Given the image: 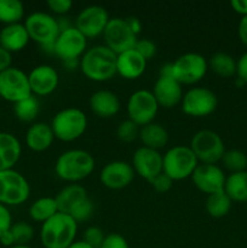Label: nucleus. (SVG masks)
Returning <instances> with one entry per match:
<instances>
[{
  "label": "nucleus",
  "instance_id": "de8ad7c7",
  "mask_svg": "<svg viewBox=\"0 0 247 248\" xmlns=\"http://www.w3.org/2000/svg\"><path fill=\"white\" fill-rule=\"evenodd\" d=\"M230 6L236 14L241 15L242 17L247 16V0H232Z\"/></svg>",
  "mask_w": 247,
  "mask_h": 248
},
{
  "label": "nucleus",
  "instance_id": "c85d7f7f",
  "mask_svg": "<svg viewBox=\"0 0 247 248\" xmlns=\"http://www.w3.org/2000/svg\"><path fill=\"white\" fill-rule=\"evenodd\" d=\"M56 213H58V206L56 199L51 196L38 199L29 207V216L31 219L41 224L52 218Z\"/></svg>",
  "mask_w": 247,
  "mask_h": 248
},
{
  "label": "nucleus",
  "instance_id": "4468645a",
  "mask_svg": "<svg viewBox=\"0 0 247 248\" xmlns=\"http://www.w3.org/2000/svg\"><path fill=\"white\" fill-rule=\"evenodd\" d=\"M102 35L106 43L104 45L116 55L135 48L136 43H137V35H135L131 31L126 19L120 18V17H114L109 19Z\"/></svg>",
  "mask_w": 247,
  "mask_h": 248
},
{
  "label": "nucleus",
  "instance_id": "8fccbe9b",
  "mask_svg": "<svg viewBox=\"0 0 247 248\" xmlns=\"http://www.w3.org/2000/svg\"><path fill=\"white\" fill-rule=\"evenodd\" d=\"M0 244L5 247H12L15 246V241H14V237H12L11 232H6L2 236H0Z\"/></svg>",
  "mask_w": 247,
  "mask_h": 248
},
{
  "label": "nucleus",
  "instance_id": "0eeeda50",
  "mask_svg": "<svg viewBox=\"0 0 247 248\" xmlns=\"http://www.w3.org/2000/svg\"><path fill=\"white\" fill-rule=\"evenodd\" d=\"M190 149L199 162L216 165L222 160L225 153L224 142L217 132L212 130H200L191 137Z\"/></svg>",
  "mask_w": 247,
  "mask_h": 248
},
{
  "label": "nucleus",
  "instance_id": "4c0bfd02",
  "mask_svg": "<svg viewBox=\"0 0 247 248\" xmlns=\"http://www.w3.org/2000/svg\"><path fill=\"white\" fill-rule=\"evenodd\" d=\"M135 50L142 56L144 60L149 61L156 55V45L149 39H137V43L135 45Z\"/></svg>",
  "mask_w": 247,
  "mask_h": 248
},
{
  "label": "nucleus",
  "instance_id": "6e6552de",
  "mask_svg": "<svg viewBox=\"0 0 247 248\" xmlns=\"http://www.w3.org/2000/svg\"><path fill=\"white\" fill-rule=\"evenodd\" d=\"M31 195V186L23 174L16 170L0 171V203L18 206L26 202Z\"/></svg>",
  "mask_w": 247,
  "mask_h": 248
},
{
  "label": "nucleus",
  "instance_id": "a19ab883",
  "mask_svg": "<svg viewBox=\"0 0 247 248\" xmlns=\"http://www.w3.org/2000/svg\"><path fill=\"white\" fill-rule=\"evenodd\" d=\"M149 183L152 184V186L155 189V191H157V193L160 194H164V193H167V191L172 188L173 181L162 172V173H160L159 176L155 177L153 181H150Z\"/></svg>",
  "mask_w": 247,
  "mask_h": 248
},
{
  "label": "nucleus",
  "instance_id": "2f4dec72",
  "mask_svg": "<svg viewBox=\"0 0 247 248\" xmlns=\"http://www.w3.org/2000/svg\"><path fill=\"white\" fill-rule=\"evenodd\" d=\"M24 17V6L19 0H0V23L5 26L21 23Z\"/></svg>",
  "mask_w": 247,
  "mask_h": 248
},
{
  "label": "nucleus",
  "instance_id": "f3484780",
  "mask_svg": "<svg viewBox=\"0 0 247 248\" xmlns=\"http://www.w3.org/2000/svg\"><path fill=\"white\" fill-rule=\"evenodd\" d=\"M132 165L121 160L110 161L101 170L99 181L102 186L110 190H120L132 183L135 178Z\"/></svg>",
  "mask_w": 247,
  "mask_h": 248
},
{
  "label": "nucleus",
  "instance_id": "20e7f679",
  "mask_svg": "<svg viewBox=\"0 0 247 248\" xmlns=\"http://www.w3.org/2000/svg\"><path fill=\"white\" fill-rule=\"evenodd\" d=\"M198 165L195 154L186 145H174L162 156V172L173 182L191 177Z\"/></svg>",
  "mask_w": 247,
  "mask_h": 248
},
{
  "label": "nucleus",
  "instance_id": "f8f14e48",
  "mask_svg": "<svg viewBox=\"0 0 247 248\" xmlns=\"http://www.w3.org/2000/svg\"><path fill=\"white\" fill-rule=\"evenodd\" d=\"M31 94L28 75L18 68L11 67L0 73V97L11 103L26 99Z\"/></svg>",
  "mask_w": 247,
  "mask_h": 248
},
{
  "label": "nucleus",
  "instance_id": "c9c22d12",
  "mask_svg": "<svg viewBox=\"0 0 247 248\" xmlns=\"http://www.w3.org/2000/svg\"><path fill=\"white\" fill-rule=\"evenodd\" d=\"M139 126L131 120H125L119 124L116 128V136L124 143H131L139 137Z\"/></svg>",
  "mask_w": 247,
  "mask_h": 248
},
{
  "label": "nucleus",
  "instance_id": "ea45409f",
  "mask_svg": "<svg viewBox=\"0 0 247 248\" xmlns=\"http://www.w3.org/2000/svg\"><path fill=\"white\" fill-rule=\"evenodd\" d=\"M99 248H130L128 242L123 235L120 234H109L106 235L104 241L102 242Z\"/></svg>",
  "mask_w": 247,
  "mask_h": 248
},
{
  "label": "nucleus",
  "instance_id": "72a5a7b5",
  "mask_svg": "<svg viewBox=\"0 0 247 248\" xmlns=\"http://www.w3.org/2000/svg\"><path fill=\"white\" fill-rule=\"evenodd\" d=\"M220 161L223 162L225 169L232 172V173L246 171L247 169V155L241 150H225Z\"/></svg>",
  "mask_w": 247,
  "mask_h": 248
},
{
  "label": "nucleus",
  "instance_id": "603ef678",
  "mask_svg": "<svg viewBox=\"0 0 247 248\" xmlns=\"http://www.w3.org/2000/svg\"><path fill=\"white\" fill-rule=\"evenodd\" d=\"M10 248H31V247H29L28 245H16V246H12Z\"/></svg>",
  "mask_w": 247,
  "mask_h": 248
},
{
  "label": "nucleus",
  "instance_id": "393cba45",
  "mask_svg": "<svg viewBox=\"0 0 247 248\" xmlns=\"http://www.w3.org/2000/svg\"><path fill=\"white\" fill-rule=\"evenodd\" d=\"M53 140L55 135L48 124L35 123L27 130L26 144L33 152H45L52 145Z\"/></svg>",
  "mask_w": 247,
  "mask_h": 248
},
{
  "label": "nucleus",
  "instance_id": "423d86ee",
  "mask_svg": "<svg viewBox=\"0 0 247 248\" xmlns=\"http://www.w3.org/2000/svg\"><path fill=\"white\" fill-rule=\"evenodd\" d=\"M29 39L35 41L43 48H50L53 52V44L60 34L58 21L46 12H33L24 21Z\"/></svg>",
  "mask_w": 247,
  "mask_h": 248
},
{
  "label": "nucleus",
  "instance_id": "09e8293b",
  "mask_svg": "<svg viewBox=\"0 0 247 248\" xmlns=\"http://www.w3.org/2000/svg\"><path fill=\"white\" fill-rule=\"evenodd\" d=\"M125 19L126 22H127L131 31H133V34H135V35H138V34L140 33V31H142V22H140V19L135 16H130Z\"/></svg>",
  "mask_w": 247,
  "mask_h": 248
},
{
  "label": "nucleus",
  "instance_id": "9d476101",
  "mask_svg": "<svg viewBox=\"0 0 247 248\" xmlns=\"http://www.w3.org/2000/svg\"><path fill=\"white\" fill-rule=\"evenodd\" d=\"M128 120L138 126H145L154 123V119L159 110V104L154 94L149 90H137L130 96L127 101Z\"/></svg>",
  "mask_w": 247,
  "mask_h": 248
},
{
  "label": "nucleus",
  "instance_id": "c03bdc74",
  "mask_svg": "<svg viewBox=\"0 0 247 248\" xmlns=\"http://www.w3.org/2000/svg\"><path fill=\"white\" fill-rule=\"evenodd\" d=\"M237 62V68H236V75L240 80L247 84V52H245Z\"/></svg>",
  "mask_w": 247,
  "mask_h": 248
},
{
  "label": "nucleus",
  "instance_id": "f03ea898",
  "mask_svg": "<svg viewBox=\"0 0 247 248\" xmlns=\"http://www.w3.org/2000/svg\"><path fill=\"white\" fill-rule=\"evenodd\" d=\"M93 156L82 149H70L62 153L55 164L56 176L62 181L75 184L90 176L94 170Z\"/></svg>",
  "mask_w": 247,
  "mask_h": 248
},
{
  "label": "nucleus",
  "instance_id": "39448f33",
  "mask_svg": "<svg viewBox=\"0 0 247 248\" xmlns=\"http://www.w3.org/2000/svg\"><path fill=\"white\" fill-rule=\"evenodd\" d=\"M51 128L55 138L62 142H73L81 137L87 128V116L79 108H65L52 119Z\"/></svg>",
  "mask_w": 247,
  "mask_h": 248
},
{
  "label": "nucleus",
  "instance_id": "6ab92c4d",
  "mask_svg": "<svg viewBox=\"0 0 247 248\" xmlns=\"http://www.w3.org/2000/svg\"><path fill=\"white\" fill-rule=\"evenodd\" d=\"M31 94L48 96L58 87L60 75L56 68L48 64H40L34 67L28 74Z\"/></svg>",
  "mask_w": 247,
  "mask_h": 248
},
{
  "label": "nucleus",
  "instance_id": "473e14b6",
  "mask_svg": "<svg viewBox=\"0 0 247 248\" xmlns=\"http://www.w3.org/2000/svg\"><path fill=\"white\" fill-rule=\"evenodd\" d=\"M40 111V104L34 96L17 102L14 104V113L16 118L22 123H31L35 120Z\"/></svg>",
  "mask_w": 247,
  "mask_h": 248
},
{
  "label": "nucleus",
  "instance_id": "a18cd8bd",
  "mask_svg": "<svg viewBox=\"0 0 247 248\" xmlns=\"http://www.w3.org/2000/svg\"><path fill=\"white\" fill-rule=\"evenodd\" d=\"M12 64V55L11 52H9L7 50L2 48L0 46V73L4 72V70L11 68Z\"/></svg>",
  "mask_w": 247,
  "mask_h": 248
},
{
  "label": "nucleus",
  "instance_id": "58836bf2",
  "mask_svg": "<svg viewBox=\"0 0 247 248\" xmlns=\"http://www.w3.org/2000/svg\"><path fill=\"white\" fill-rule=\"evenodd\" d=\"M93 210H94L93 202L91 201V199H89V200L85 201L82 205H80L79 207H77L72 215H70V217H72L77 223L85 222V220H87L90 217H91L92 213H93Z\"/></svg>",
  "mask_w": 247,
  "mask_h": 248
},
{
  "label": "nucleus",
  "instance_id": "a878e982",
  "mask_svg": "<svg viewBox=\"0 0 247 248\" xmlns=\"http://www.w3.org/2000/svg\"><path fill=\"white\" fill-rule=\"evenodd\" d=\"M22 154V145L16 136L0 132V171L12 170Z\"/></svg>",
  "mask_w": 247,
  "mask_h": 248
},
{
  "label": "nucleus",
  "instance_id": "ddd939ff",
  "mask_svg": "<svg viewBox=\"0 0 247 248\" xmlns=\"http://www.w3.org/2000/svg\"><path fill=\"white\" fill-rule=\"evenodd\" d=\"M87 39L82 35L75 26L61 31L53 44V53L63 63L81 58L87 50Z\"/></svg>",
  "mask_w": 247,
  "mask_h": 248
},
{
  "label": "nucleus",
  "instance_id": "37998d69",
  "mask_svg": "<svg viewBox=\"0 0 247 248\" xmlns=\"http://www.w3.org/2000/svg\"><path fill=\"white\" fill-rule=\"evenodd\" d=\"M12 225V217L9 208L0 203V236L9 232Z\"/></svg>",
  "mask_w": 247,
  "mask_h": 248
},
{
  "label": "nucleus",
  "instance_id": "3c124183",
  "mask_svg": "<svg viewBox=\"0 0 247 248\" xmlns=\"http://www.w3.org/2000/svg\"><path fill=\"white\" fill-rule=\"evenodd\" d=\"M68 248H92L91 246H89V245L86 244L85 241H82V240H80V241H74L72 245H70Z\"/></svg>",
  "mask_w": 247,
  "mask_h": 248
},
{
  "label": "nucleus",
  "instance_id": "412c9836",
  "mask_svg": "<svg viewBox=\"0 0 247 248\" xmlns=\"http://www.w3.org/2000/svg\"><path fill=\"white\" fill-rule=\"evenodd\" d=\"M147 62L135 48H131L116 55V74L127 80L138 79L147 69Z\"/></svg>",
  "mask_w": 247,
  "mask_h": 248
},
{
  "label": "nucleus",
  "instance_id": "1a4fd4ad",
  "mask_svg": "<svg viewBox=\"0 0 247 248\" xmlns=\"http://www.w3.org/2000/svg\"><path fill=\"white\" fill-rule=\"evenodd\" d=\"M172 65V78L181 85H193L203 79L208 69V62L196 52L183 53L176 58Z\"/></svg>",
  "mask_w": 247,
  "mask_h": 248
},
{
  "label": "nucleus",
  "instance_id": "f704fd0d",
  "mask_svg": "<svg viewBox=\"0 0 247 248\" xmlns=\"http://www.w3.org/2000/svg\"><path fill=\"white\" fill-rule=\"evenodd\" d=\"M12 237H14L15 246L16 245H28L34 236V229L27 222H17L10 228Z\"/></svg>",
  "mask_w": 247,
  "mask_h": 248
},
{
  "label": "nucleus",
  "instance_id": "cd10ccee",
  "mask_svg": "<svg viewBox=\"0 0 247 248\" xmlns=\"http://www.w3.org/2000/svg\"><path fill=\"white\" fill-rule=\"evenodd\" d=\"M224 191L235 202H247V171L230 173L225 181Z\"/></svg>",
  "mask_w": 247,
  "mask_h": 248
},
{
  "label": "nucleus",
  "instance_id": "4be33fe9",
  "mask_svg": "<svg viewBox=\"0 0 247 248\" xmlns=\"http://www.w3.org/2000/svg\"><path fill=\"white\" fill-rule=\"evenodd\" d=\"M90 109L94 115L103 119H109L116 115L120 110V99L118 94L109 90H98L90 97Z\"/></svg>",
  "mask_w": 247,
  "mask_h": 248
},
{
  "label": "nucleus",
  "instance_id": "bb28decb",
  "mask_svg": "<svg viewBox=\"0 0 247 248\" xmlns=\"http://www.w3.org/2000/svg\"><path fill=\"white\" fill-rule=\"evenodd\" d=\"M138 138L143 143V147L159 152L160 149L166 147V144L169 143V132L160 124L150 123L140 127Z\"/></svg>",
  "mask_w": 247,
  "mask_h": 248
},
{
  "label": "nucleus",
  "instance_id": "b1692460",
  "mask_svg": "<svg viewBox=\"0 0 247 248\" xmlns=\"http://www.w3.org/2000/svg\"><path fill=\"white\" fill-rule=\"evenodd\" d=\"M29 40L28 31L22 23L9 24L0 31V46L11 53L23 50Z\"/></svg>",
  "mask_w": 247,
  "mask_h": 248
},
{
  "label": "nucleus",
  "instance_id": "79ce46f5",
  "mask_svg": "<svg viewBox=\"0 0 247 248\" xmlns=\"http://www.w3.org/2000/svg\"><path fill=\"white\" fill-rule=\"evenodd\" d=\"M47 6L53 14L62 16L70 11L73 7V1L72 0H48Z\"/></svg>",
  "mask_w": 247,
  "mask_h": 248
},
{
  "label": "nucleus",
  "instance_id": "f257e3e1",
  "mask_svg": "<svg viewBox=\"0 0 247 248\" xmlns=\"http://www.w3.org/2000/svg\"><path fill=\"white\" fill-rule=\"evenodd\" d=\"M80 69L89 80L103 82L116 74V53L106 45L87 48L80 58Z\"/></svg>",
  "mask_w": 247,
  "mask_h": 248
},
{
  "label": "nucleus",
  "instance_id": "e433bc0d",
  "mask_svg": "<svg viewBox=\"0 0 247 248\" xmlns=\"http://www.w3.org/2000/svg\"><path fill=\"white\" fill-rule=\"evenodd\" d=\"M104 235L103 230L98 227H89L84 232V235H82V241L86 242L89 246L92 248H99L101 247L102 242L104 241Z\"/></svg>",
  "mask_w": 247,
  "mask_h": 248
},
{
  "label": "nucleus",
  "instance_id": "9b49d317",
  "mask_svg": "<svg viewBox=\"0 0 247 248\" xmlns=\"http://www.w3.org/2000/svg\"><path fill=\"white\" fill-rule=\"evenodd\" d=\"M182 110L191 118H205L217 109L218 98L207 87H193L183 94Z\"/></svg>",
  "mask_w": 247,
  "mask_h": 248
},
{
  "label": "nucleus",
  "instance_id": "5701e85b",
  "mask_svg": "<svg viewBox=\"0 0 247 248\" xmlns=\"http://www.w3.org/2000/svg\"><path fill=\"white\" fill-rule=\"evenodd\" d=\"M58 206V212L70 216L80 205L89 200L86 189L80 184H69L65 186L57 195L55 196Z\"/></svg>",
  "mask_w": 247,
  "mask_h": 248
},
{
  "label": "nucleus",
  "instance_id": "aec40b11",
  "mask_svg": "<svg viewBox=\"0 0 247 248\" xmlns=\"http://www.w3.org/2000/svg\"><path fill=\"white\" fill-rule=\"evenodd\" d=\"M152 92L159 107L166 109L176 107L177 104L181 103L183 98L182 85L172 77L159 75Z\"/></svg>",
  "mask_w": 247,
  "mask_h": 248
},
{
  "label": "nucleus",
  "instance_id": "2eb2a0df",
  "mask_svg": "<svg viewBox=\"0 0 247 248\" xmlns=\"http://www.w3.org/2000/svg\"><path fill=\"white\" fill-rule=\"evenodd\" d=\"M109 19L110 17L103 6L90 5L82 9L77 16L75 28L86 39H93L103 34Z\"/></svg>",
  "mask_w": 247,
  "mask_h": 248
},
{
  "label": "nucleus",
  "instance_id": "7c9ffc66",
  "mask_svg": "<svg viewBox=\"0 0 247 248\" xmlns=\"http://www.w3.org/2000/svg\"><path fill=\"white\" fill-rule=\"evenodd\" d=\"M232 201L224 190L211 194V195H207V199H206V212L212 218H223L232 210Z\"/></svg>",
  "mask_w": 247,
  "mask_h": 248
},
{
  "label": "nucleus",
  "instance_id": "c756f323",
  "mask_svg": "<svg viewBox=\"0 0 247 248\" xmlns=\"http://www.w3.org/2000/svg\"><path fill=\"white\" fill-rule=\"evenodd\" d=\"M208 67L220 78H232L236 75L237 62L232 55L225 52H216L208 61Z\"/></svg>",
  "mask_w": 247,
  "mask_h": 248
},
{
  "label": "nucleus",
  "instance_id": "dca6fc26",
  "mask_svg": "<svg viewBox=\"0 0 247 248\" xmlns=\"http://www.w3.org/2000/svg\"><path fill=\"white\" fill-rule=\"evenodd\" d=\"M191 181L196 189L211 195L224 190L227 177L218 165L199 164L191 174Z\"/></svg>",
  "mask_w": 247,
  "mask_h": 248
},
{
  "label": "nucleus",
  "instance_id": "7ed1b4c3",
  "mask_svg": "<svg viewBox=\"0 0 247 248\" xmlns=\"http://www.w3.org/2000/svg\"><path fill=\"white\" fill-rule=\"evenodd\" d=\"M77 223L70 216L58 212L41 224L40 240L45 248H68L75 241Z\"/></svg>",
  "mask_w": 247,
  "mask_h": 248
},
{
  "label": "nucleus",
  "instance_id": "a211bd4d",
  "mask_svg": "<svg viewBox=\"0 0 247 248\" xmlns=\"http://www.w3.org/2000/svg\"><path fill=\"white\" fill-rule=\"evenodd\" d=\"M132 167L136 174L150 182L162 173V155L147 147L136 149L132 156Z\"/></svg>",
  "mask_w": 247,
  "mask_h": 248
},
{
  "label": "nucleus",
  "instance_id": "49530a36",
  "mask_svg": "<svg viewBox=\"0 0 247 248\" xmlns=\"http://www.w3.org/2000/svg\"><path fill=\"white\" fill-rule=\"evenodd\" d=\"M237 34H239V39L245 46H247V16H244L239 22V27H237Z\"/></svg>",
  "mask_w": 247,
  "mask_h": 248
}]
</instances>
